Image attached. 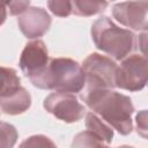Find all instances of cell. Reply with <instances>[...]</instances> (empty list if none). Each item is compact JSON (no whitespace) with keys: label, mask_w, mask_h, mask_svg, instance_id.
Listing matches in <instances>:
<instances>
[{"label":"cell","mask_w":148,"mask_h":148,"mask_svg":"<svg viewBox=\"0 0 148 148\" xmlns=\"http://www.w3.org/2000/svg\"><path fill=\"white\" fill-rule=\"evenodd\" d=\"M81 99L119 134L127 135L132 132L134 105L130 96L110 88H84Z\"/></svg>","instance_id":"6da1fadb"},{"label":"cell","mask_w":148,"mask_h":148,"mask_svg":"<svg viewBox=\"0 0 148 148\" xmlns=\"http://www.w3.org/2000/svg\"><path fill=\"white\" fill-rule=\"evenodd\" d=\"M34 87L44 90L81 92L84 87V73L81 65L69 58L50 59L46 67L29 79Z\"/></svg>","instance_id":"7a4b0ae2"},{"label":"cell","mask_w":148,"mask_h":148,"mask_svg":"<svg viewBox=\"0 0 148 148\" xmlns=\"http://www.w3.org/2000/svg\"><path fill=\"white\" fill-rule=\"evenodd\" d=\"M90 34L95 46L114 60L124 59L135 46L136 36L130 29L118 27L108 16L97 18L91 25Z\"/></svg>","instance_id":"3957f363"},{"label":"cell","mask_w":148,"mask_h":148,"mask_svg":"<svg viewBox=\"0 0 148 148\" xmlns=\"http://www.w3.org/2000/svg\"><path fill=\"white\" fill-rule=\"evenodd\" d=\"M148 62L143 54H128L117 65L114 73L116 88L127 91H139L146 87Z\"/></svg>","instance_id":"277c9868"},{"label":"cell","mask_w":148,"mask_h":148,"mask_svg":"<svg viewBox=\"0 0 148 148\" xmlns=\"http://www.w3.org/2000/svg\"><path fill=\"white\" fill-rule=\"evenodd\" d=\"M84 73L83 88H116L114 73L117 64L113 59L99 53L89 54L81 65Z\"/></svg>","instance_id":"5b68a950"},{"label":"cell","mask_w":148,"mask_h":148,"mask_svg":"<svg viewBox=\"0 0 148 148\" xmlns=\"http://www.w3.org/2000/svg\"><path fill=\"white\" fill-rule=\"evenodd\" d=\"M44 109L65 123H76L86 114V108L72 92L54 91L45 97Z\"/></svg>","instance_id":"8992f818"},{"label":"cell","mask_w":148,"mask_h":148,"mask_svg":"<svg viewBox=\"0 0 148 148\" xmlns=\"http://www.w3.org/2000/svg\"><path fill=\"white\" fill-rule=\"evenodd\" d=\"M147 0H128L112 7V16L121 25L135 30L147 31Z\"/></svg>","instance_id":"52a82bcc"},{"label":"cell","mask_w":148,"mask_h":148,"mask_svg":"<svg viewBox=\"0 0 148 148\" xmlns=\"http://www.w3.org/2000/svg\"><path fill=\"white\" fill-rule=\"evenodd\" d=\"M49 52L45 43L39 39L29 42L20 57V68L22 73L31 79L38 75L49 62Z\"/></svg>","instance_id":"ba28073f"},{"label":"cell","mask_w":148,"mask_h":148,"mask_svg":"<svg viewBox=\"0 0 148 148\" xmlns=\"http://www.w3.org/2000/svg\"><path fill=\"white\" fill-rule=\"evenodd\" d=\"M51 22L50 14L42 7H28L17 18L21 32L29 39L44 36L49 31Z\"/></svg>","instance_id":"9c48e42d"},{"label":"cell","mask_w":148,"mask_h":148,"mask_svg":"<svg viewBox=\"0 0 148 148\" xmlns=\"http://www.w3.org/2000/svg\"><path fill=\"white\" fill-rule=\"evenodd\" d=\"M31 106V96L29 91L18 86L0 96V110L10 116L25 112Z\"/></svg>","instance_id":"30bf717a"},{"label":"cell","mask_w":148,"mask_h":148,"mask_svg":"<svg viewBox=\"0 0 148 148\" xmlns=\"http://www.w3.org/2000/svg\"><path fill=\"white\" fill-rule=\"evenodd\" d=\"M86 128L91 131L95 135H97L106 146L111 143L113 139V128L108 125L101 117H98L94 112H88L86 114L84 121Z\"/></svg>","instance_id":"8fae6325"},{"label":"cell","mask_w":148,"mask_h":148,"mask_svg":"<svg viewBox=\"0 0 148 148\" xmlns=\"http://www.w3.org/2000/svg\"><path fill=\"white\" fill-rule=\"evenodd\" d=\"M72 14L77 16H92L104 12L109 5L108 0H71Z\"/></svg>","instance_id":"7c38bea8"},{"label":"cell","mask_w":148,"mask_h":148,"mask_svg":"<svg viewBox=\"0 0 148 148\" xmlns=\"http://www.w3.org/2000/svg\"><path fill=\"white\" fill-rule=\"evenodd\" d=\"M20 77L15 69L0 66V96L20 86Z\"/></svg>","instance_id":"4fadbf2b"},{"label":"cell","mask_w":148,"mask_h":148,"mask_svg":"<svg viewBox=\"0 0 148 148\" xmlns=\"http://www.w3.org/2000/svg\"><path fill=\"white\" fill-rule=\"evenodd\" d=\"M18 133L14 125L0 121V148H10L15 146Z\"/></svg>","instance_id":"5bb4252c"},{"label":"cell","mask_w":148,"mask_h":148,"mask_svg":"<svg viewBox=\"0 0 148 148\" xmlns=\"http://www.w3.org/2000/svg\"><path fill=\"white\" fill-rule=\"evenodd\" d=\"M72 146L73 147H101L106 145L91 131L87 130L75 135V138L73 139Z\"/></svg>","instance_id":"9a60e30c"},{"label":"cell","mask_w":148,"mask_h":148,"mask_svg":"<svg viewBox=\"0 0 148 148\" xmlns=\"http://www.w3.org/2000/svg\"><path fill=\"white\" fill-rule=\"evenodd\" d=\"M47 8L58 17H67L72 14L71 0H47Z\"/></svg>","instance_id":"2e32d148"},{"label":"cell","mask_w":148,"mask_h":148,"mask_svg":"<svg viewBox=\"0 0 148 148\" xmlns=\"http://www.w3.org/2000/svg\"><path fill=\"white\" fill-rule=\"evenodd\" d=\"M21 147H54L56 143L47 136L37 134V135H31L27 140H24L21 145Z\"/></svg>","instance_id":"e0dca14e"},{"label":"cell","mask_w":148,"mask_h":148,"mask_svg":"<svg viewBox=\"0 0 148 148\" xmlns=\"http://www.w3.org/2000/svg\"><path fill=\"white\" fill-rule=\"evenodd\" d=\"M136 123V132L143 139H147V110H141L135 116Z\"/></svg>","instance_id":"ac0fdd59"},{"label":"cell","mask_w":148,"mask_h":148,"mask_svg":"<svg viewBox=\"0 0 148 148\" xmlns=\"http://www.w3.org/2000/svg\"><path fill=\"white\" fill-rule=\"evenodd\" d=\"M29 5L30 0H12L7 9L9 10V14L12 16H18L29 7Z\"/></svg>","instance_id":"d6986e66"},{"label":"cell","mask_w":148,"mask_h":148,"mask_svg":"<svg viewBox=\"0 0 148 148\" xmlns=\"http://www.w3.org/2000/svg\"><path fill=\"white\" fill-rule=\"evenodd\" d=\"M146 40H147V31H142L140 34V36H139L138 45H139V47H140V50H141L143 56H146V45H147Z\"/></svg>","instance_id":"ffe728a7"},{"label":"cell","mask_w":148,"mask_h":148,"mask_svg":"<svg viewBox=\"0 0 148 148\" xmlns=\"http://www.w3.org/2000/svg\"><path fill=\"white\" fill-rule=\"evenodd\" d=\"M6 17H7V9L0 7V27H1V25L3 24V22L6 21Z\"/></svg>","instance_id":"44dd1931"},{"label":"cell","mask_w":148,"mask_h":148,"mask_svg":"<svg viewBox=\"0 0 148 148\" xmlns=\"http://www.w3.org/2000/svg\"><path fill=\"white\" fill-rule=\"evenodd\" d=\"M10 2H12V0H0V7L7 9L8 6L10 5Z\"/></svg>","instance_id":"7402d4cb"}]
</instances>
